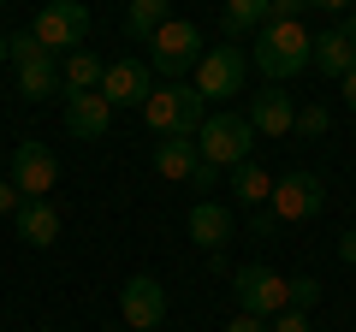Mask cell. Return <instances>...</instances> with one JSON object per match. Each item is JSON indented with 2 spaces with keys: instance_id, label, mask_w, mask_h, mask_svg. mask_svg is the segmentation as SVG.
I'll return each instance as SVG.
<instances>
[{
  "instance_id": "obj_1",
  "label": "cell",
  "mask_w": 356,
  "mask_h": 332,
  "mask_svg": "<svg viewBox=\"0 0 356 332\" xmlns=\"http://www.w3.org/2000/svg\"><path fill=\"white\" fill-rule=\"evenodd\" d=\"M309 60H315V36H309L303 18H267V24L255 30L250 65L267 77V83H291V77H303Z\"/></svg>"
},
{
  "instance_id": "obj_2",
  "label": "cell",
  "mask_w": 356,
  "mask_h": 332,
  "mask_svg": "<svg viewBox=\"0 0 356 332\" xmlns=\"http://www.w3.org/2000/svg\"><path fill=\"white\" fill-rule=\"evenodd\" d=\"M255 125L243 113H208L202 119V131H196V154H202L208 166H220V172H232V166H243V160H255Z\"/></svg>"
},
{
  "instance_id": "obj_3",
  "label": "cell",
  "mask_w": 356,
  "mask_h": 332,
  "mask_svg": "<svg viewBox=\"0 0 356 332\" xmlns=\"http://www.w3.org/2000/svg\"><path fill=\"white\" fill-rule=\"evenodd\" d=\"M202 60V30L191 18H166L161 30L149 36V72H161L166 83H184Z\"/></svg>"
},
{
  "instance_id": "obj_4",
  "label": "cell",
  "mask_w": 356,
  "mask_h": 332,
  "mask_svg": "<svg viewBox=\"0 0 356 332\" xmlns=\"http://www.w3.org/2000/svg\"><path fill=\"white\" fill-rule=\"evenodd\" d=\"M6 60L18 65V95H24V101H48V95H60V65H54V53L42 48L30 30L6 36Z\"/></svg>"
},
{
  "instance_id": "obj_5",
  "label": "cell",
  "mask_w": 356,
  "mask_h": 332,
  "mask_svg": "<svg viewBox=\"0 0 356 332\" xmlns=\"http://www.w3.org/2000/svg\"><path fill=\"white\" fill-rule=\"evenodd\" d=\"M321 208H327V184H321V172H285V179H273V196H267V214L280 219V226H303V219H315Z\"/></svg>"
},
{
  "instance_id": "obj_6",
  "label": "cell",
  "mask_w": 356,
  "mask_h": 332,
  "mask_svg": "<svg viewBox=\"0 0 356 332\" xmlns=\"http://www.w3.org/2000/svg\"><path fill=\"white\" fill-rule=\"evenodd\" d=\"M30 36H36L48 53L83 48V36H89V6H83V0H48V6L36 13V24H30Z\"/></svg>"
},
{
  "instance_id": "obj_7",
  "label": "cell",
  "mask_w": 356,
  "mask_h": 332,
  "mask_svg": "<svg viewBox=\"0 0 356 332\" xmlns=\"http://www.w3.org/2000/svg\"><path fill=\"white\" fill-rule=\"evenodd\" d=\"M232 297H238L243 315L273 320V315L291 308V279H280L273 267H238V273H232Z\"/></svg>"
},
{
  "instance_id": "obj_8",
  "label": "cell",
  "mask_w": 356,
  "mask_h": 332,
  "mask_svg": "<svg viewBox=\"0 0 356 332\" xmlns=\"http://www.w3.org/2000/svg\"><path fill=\"white\" fill-rule=\"evenodd\" d=\"M243 72H250V53H243V48H202L191 83H196V95L214 107V101H226V95L243 90Z\"/></svg>"
},
{
  "instance_id": "obj_9",
  "label": "cell",
  "mask_w": 356,
  "mask_h": 332,
  "mask_svg": "<svg viewBox=\"0 0 356 332\" xmlns=\"http://www.w3.org/2000/svg\"><path fill=\"white\" fill-rule=\"evenodd\" d=\"M6 179H13V190L24 196V202H36V196H48L54 184H60V160H54V149L48 142H18L13 149V172H6Z\"/></svg>"
},
{
  "instance_id": "obj_10",
  "label": "cell",
  "mask_w": 356,
  "mask_h": 332,
  "mask_svg": "<svg viewBox=\"0 0 356 332\" xmlns=\"http://www.w3.org/2000/svg\"><path fill=\"white\" fill-rule=\"evenodd\" d=\"M119 315H125L131 332H161L166 320V285L154 273H131L125 291H119Z\"/></svg>"
},
{
  "instance_id": "obj_11",
  "label": "cell",
  "mask_w": 356,
  "mask_h": 332,
  "mask_svg": "<svg viewBox=\"0 0 356 332\" xmlns=\"http://www.w3.org/2000/svg\"><path fill=\"white\" fill-rule=\"evenodd\" d=\"M149 77H154L149 60H107V77H102L107 107H113V113H119V107H143V101H149V90H154Z\"/></svg>"
},
{
  "instance_id": "obj_12",
  "label": "cell",
  "mask_w": 356,
  "mask_h": 332,
  "mask_svg": "<svg viewBox=\"0 0 356 332\" xmlns=\"http://www.w3.org/2000/svg\"><path fill=\"white\" fill-rule=\"evenodd\" d=\"M243 119L255 125V137H291V131H297V101L280 90V83H267L261 95H250Z\"/></svg>"
},
{
  "instance_id": "obj_13",
  "label": "cell",
  "mask_w": 356,
  "mask_h": 332,
  "mask_svg": "<svg viewBox=\"0 0 356 332\" xmlns=\"http://www.w3.org/2000/svg\"><path fill=\"white\" fill-rule=\"evenodd\" d=\"M107 125H113V107H107V95H102V90H89V95H65V131H72L77 142L107 137Z\"/></svg>"
},
{
  "instance_id": "obj_14",
  "label": "cell",
  "mask_w": 356,
  "mask_h": 332,
  "mask_svg": "<svg viewBox=\"0 0 356 332\" xmlns=\"http://www.w3.org/2000/svg\"><path fill=\"white\" fill-rule=\"evenodd\" d=\"M315 65L321 77H344V72H356V24H339V30H321L315 36Z\"/></svg>"
},
{
  "instance_id": "obj_15",
  "label": "cell",
  "mask_w": 356,
  "mask_h": 332,
  "mask_svg": "<svg viewBox=\"0 0 356 332\" xmlns=\"http://www.w3.org/2000/svg\"><path fill=\"white\" fill-rule=\"evenodd\" d=\"M184 101H191V83H161V90H149V101H143V125H149L154 137H172Z\"/></svg>"
},
{
  "instance_id": "obj_16",
  "label": "cell",
  "mask_w": 356,
  "mask_h": 332,
  "mask_svg": "<svg viewBox=\"0 0 356 332\" xmlns=\"http://www.w3.org/2000/svg\"><path fill=\"white\" fill-rule=\"evenodd\" d=\"M18 238L30 243V249H48L54 238H60V208L48 202V196H36V202H18Z\"/></svg>"
},
{
  "instance_id": "obj_17",
  "label": "cell",
  "mask_w": 356,
  "mask_h": 332,
  "mask_svg": "<svg viewBox=\"0 0 356 332\" xmlns=\"http://www.w3.org/2000/svg\"><path fill=\"white\" fill-rule=\"evenodd\" d=\"M102 77H107V60L95 48H72L60 60V83H65V95H89V90H102Z\"/></svg>"
},
{
  "instance_id": "obj_18",
  "label": "cell",
  "mask_w": 356,
  "mask_h": 332,
  "mask_svg": "<svg viewBox=\"0 0 356 332\" xmlns=\"http://www.w3.org/2000/svg\"><path fill=\"white\" fill-rule=\"evenodd\" d=\"M191 238L202 243V249H226V243H232V208L202 196V202L191 208Z\"/></svg>"
},
{
  "instance_id": "obj_19",
  "label": "cell",
  "mask_w": 356,
  "mask_h": 332,
  "mask_svg": "<svg viewBox=\"0 0 356 332\" xmlns=\"http://www.w3.org/2000/svg\"><path fill=\"white\" fill-rule=\"evenodd\" d=\"M196 137H161L154 142V172L161 179H172V184H191V172H196Z\"/></svg>"
},
{
  "instance_id": "obj_20",
  "label": "cell",
  "mask_w": 356,
  "mask_h": 332,
  "mask_svg": "<svg viewBox=\"0 0 356 332\" xmlns=\"http://www.w3.org/2000/svg\"><path fill=\"white\" fill-rule=\"evenodd\" d=\"M166 18H172V0H131V6H125V36L131 42H149Z\"/></svg>"
},
{
  "instance_id": "obj_21",
  "label": "cell",
  "mask_w": 356,
  "mask_h": 332,
  "mask_svg": "<svg viewBox=\"0 0 356 332\" xmlns=\"http://www.w3.org/2000/svg\"><path fill=\"white\" fill-rule=\"evenodd\" d=\"M232 196H238V202H250V208H267V196H273V172H267V166H255V160L232 166Z\"/></svg>"
},
{
  "instance_id": "obj_22",
  "label": "cell",
  "mask_w": 356,
  "mask_h": 332,
  "mask_svg": "<svg viewBox=\"0 0 356 332\" xmlns=\"http://www.w3.org/2000/svg\"><path fill=\"white\" fill-rule=\"evenodd\" d=\"M220 18H226V36H255L267 24V0H220Z\"/></svg>"
},
{
  "instance_id": "obj_23",
  "label": "cell",
  "mask_w": 356,
  "mask_h": 332,
  "mask_svg": "<svg viewBox=\"0 0 356 332\" xmlns=\"http://www.w3.org/2000/svg\"><path fill=\"white\" fill-rule=\"evenodd\" d=\"M327 131H332V113H327V107H297V137H327Z\"/></svg>"
},
{
  "instance_id": "obj_24",
  "label": "cell",
  "mask_w": 356,
  "mask_h": 332,
  "mask_svg": "<svg viewBox=\"0 0 356 332\" xmlns=\"http://www.w3.org/2000/svg\"><path fill=\"white\" fill-rule=\"evenodd\" d=\"M315 303H321V279H309V273H297V279H291V308H303V315H309Z\"/></svg>"
},
{
  "instance_id": "obj_25",
  "label": "cell",
  "mask_w": 356,
  "mask_h": 332,
  "mask_svg": "<svg viewBox=\"0 0 356 332\" xmlns=\"http://www.w3.org/2000/svg\"><path fill=\"white\" fill-rule=\"evenodd\" d=\"M226 332H273V320H261V315H243V308H238V315L226 320Z\"/></svg>"
},
{
  "instance_id": "obj_26",
  "label": "cell",
  "mask_w": 356,
  "mask_h": 332,
  "mask_svg": "<svg viewBox=\"0 0 356 332\" xmlns=\"http://www.w3.org/2000/svg\"><path fill=\"white\" fill-rule=\"evenodd\" d=\"M273 332H309V315L303 308H285V315H273Z\"/></svg>"
},
{
  "instance_id": "obj_27",
  "label": "cell",
  "mask_w": 356,
  "mask_h": 332,
  "mask_svg": "<svg viewBox=\"0 0 356 332\" xmlns=\"http://www.w3.org/2000/svg\"><path fill=\"white\" fill-rule=\"evenodd\" d=\"M309 0H267V18H303Z\"/></svg>"
},
{
  "instance_id": "obj_28",
  "label": "cell",
  "mask_w": 356,
  "mask_h": 332,
  "mask_svg": "<svg viewBox=\"0 0 356 332\" xmlns=\"http://www.w3.org/2000/svg\"><path fill=\"white\" fill-rule=\"evenodd\" d=\"M191 184H196V190H214V184H220V166H208V160H196V172H191Z\"/></svg>"
},
{
  "instance_id": "obj_29",
  "label": "cell",
  "mask_w": 356,
  "mask_h": 332,
  "mask_svg": "<svg viewBox=\"0 0 356 332\" xmlns=\"http://www.w3.org/2000/svg\"><path fill=\"white\" fill-rule=\"evenodd\" d=\"M18 202H24V196L13 190V179H0V214H18Z\"/></svg>"
},
{
  "instance_id": "obj_30",
  "label": "cell",
  "mask_w": 356,
  "mask_h": 332,
  "mask_svg": "<svg viewBox=\"0 0 356 332\" xmlns=\"http://www.w3.org/2000/svg\"><path fill=\"white\" fill-rule=\"evenodd\" d=\"M339 95H344V107L356 113V72H344V77H339Z\"/></svg>"
},
{
  "instance_id": "obj_31",
  "label": "cell",
  "mask_w": 356,
  "mask_h": 332,
  "mask_svg": "<svg viewBox=\"0 0 356 332\" xmlns=\"http://www.w3.org/2000/svg\"><path fill=\"white\" fill-rule=\"evenodd\" d=\"M273 231H280V219H273V214L261 208V214H255V238H273Z\"/></svg>"
},
{
  "instance_id": "obj_32",
  "label": "cell",
  "mask_w": 356,
  "mask_h": 332,
  "mask_svg": "<svg viewBox=\"0 0 356 332\" xmlns=\"http://www.w3.org/2000/svg\"><path fill=\"white\" fill-rule=\"evenodd\" d=\"M339 256H344V261L356 267V231H344V238H339Z\"/></svg>"
},
{
  "instance_id": "obj_33",
  "label": "cell",
  "mask_w": 356,
  "mask_h": 332,
  "mask_svg": "<svg viewBox=\"0 0 356 332\" xmlns=\"http://www.w3.org/2000/svg\"><path fill=\"white\" fill-rule=\"evenodd\" d=\"M350 0H309V13H344Z\"/></svg>"
},
{
  "instance_id": "obj_34",
  "label": "cell",
  "mask_w": 356,
  "mask_h": 332,
  "mask_svg": "<svg viewBox=\"0 0 356 332\" xmlns=\"http://www.w3.org/2000/svg\"><path fill=\"white\" fill-rule=\"evenodd\" d=\"M0 60H6V36H0Z\"/></svg>"
},
{
  "instance_id": "obj_35",
  "label": "cell",
  "mask_w": 356,
  "mask_h": 332,
  "mask_svg": "<svg viewBox=\"0 0 356 332\" xmlns=\"http://www.w3.org/2000/svg\"><path fill=\"white\" fill-rule=\"evenodd\" d=\"M350 24H356V0H350Z\"/></svg>"
},
{
  "instance_id": "obj_36",
  "label": "cell",
  "mask_w": 356,
  "mask_h": 332,
  "mask_svg": "<svg viewBox=\"0 0 356 332\" xmlns=\"http://www.w3.org/2000/svg\"><path fill=\"white\" fill-rule=\"evenodd\" d=\"M0 6H6V0H0Z\"/></svg>"
}]
</instances>
